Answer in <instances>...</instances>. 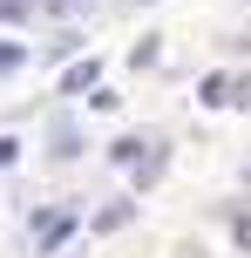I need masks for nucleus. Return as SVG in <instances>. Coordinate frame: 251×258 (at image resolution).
<instances>
[{
  "mask_svg": "<svg viewBox=\"0 0 251 258\" xmlns=\"http://www.w3.org/2000/svg\"><path fill=\"white\" fill-rule=\"evenodd\" d=\"M68 238H75V211H41V218H34V245H41V258L61 251Z\"/></svg>",
  "mask_w": 251,
  "mask_h": 258,
  "instance_id": "f257e3e1",
  "label": "nucleus"
},
{
  "mask_svg": "<svg viewBox=\"0 0 251 258\" xmlns=\"http://www.w3.org/2000/svg\"><path fill=\"white\" fill-rule=\"evenodd\" d=\"M95 75H102V61H75L61 75V95H81V89H95Z\"/></svg>",
  "mask_w": 251,
  "mask_h": 258,
  "instance_id": "f03ea898",
  "label": "nucleus"
},
{
  "mask_svg": "<svg viewBox=\"0 0 251 258\" xmlns=\"http://www.w3.org/2000/svg\"><path fill=\"white\" fill-rule=\"evenodd\" d=\"M197 95H204V109H224V102H231V75H204Z\"/></svg>",
  "mask_w": 251,
  "mask_h": 258,
  "instance_id": "7ed1b4c3",
  "label": "nucleus"
},
{
  "mask_svg": "<svg viewBox=\"0 0 251 258\" xmlns=\"http://www.w3.org/2000/svg\"><path fill=\"white\" fill-rule=\"evenodd\" d=\"M143 150H149L143 136H122V143H116V150H109V156H116V163H143Z\"/></svg>",
  "mask_w": 251,
  "mask_h": 258,
  "instance_id": "20e7f679",
  "label": "nucleus"
},
{
  "mask_svg": "<svg viewBox=\"0 0 251 258\" xmlns=\"http://www.w3.org/2000/svg\"><path fill=\"white\" fill-rule=\"evenodd\" d=\"M116 224H129V204H109V211H95V231H116Z\"/></svg>",
  "mask_w": 251,
  "mask_h": 258,
  "instance_id": "39448f33",
  "label": "nucleus"
},
{
  "mask_svg": "<svg viewBox=\"0 0 251 258\" xmlns=\"http://www.w3.org/2000/svg\"><path fill=\"white\" fill-rule=\"evenodd\" d=\"M21 61H27V48H21V41H0V75H14Z\"/></svg>",
  "mask_w": 251,
  "mask_h": 258,
  "instance_id": "423d86ee",
  "label": "nucleus"
},
{
  "mask_svg": "<svg viewBox=\"0 0 251 258\" xmlns=\"http://www.w3.org/2000/svg\"><path fill=\"white\" fill-rule=\"evenodd\" d=\"M156 41H163V34H143V41H136V68H149V61H156V54H163Z\"/></svg>",
  "mask_w": 251,
  "mask_h": 258,
  "instance_id": "0eeeda50",
  "label": "nucleus"
},
{
  "mask_svg": "<svg viewBox=\"0 0 251 258\" xmlns=\"http://www.w3.org/2000/svg\"><path fill=\"white\" fill-rule=\"evenodd\" d=\"M231 109H251V75H238V82H231Z\"/></svg>",
  "mask_w": 251,
  "mask_h": 258,
  "instance_id": "6e6552de",
  "label": "nucleus"
},
{
  "mask_svg": "<svg viewBox=\"0 0 251 258\" xmlns=\"http://www.w3.org/2000/svg\"><path fill=\"white\" fill-rule=\"evenodd\" d=\"M231 238H238V245L251 251V218H244V211H238V218H231Z\"/></svg>",
  "mask_w": 251,
  "mask_h": 258,
  "instance_id": "1a4fd4ad",
  "label": "nucleus"
},
{
  "mask_svg": "<svg viewBox=\"0 0 251 258\" xmlns=\"http://www.w3.org/2000/svg\"><path fill=\"white\" fill-rule=\"evenodd\" d=\"M27 14V0H0V21H21Z\"/></svg>",
  "mask_w": 251,
  "mask_h": 258,
  "instance_id": "9d476101",
  "label": "nucleus"
},
{
  "mask_svg": "<svg viewBox=\"0 0 251 258\" xmlns=\"http://www.w3.org/2000/svg\"><path fill=\"white\" fill-rule=\"evenodd\" d=\"M14 150H21V143H14V136H0V163H14Z\"/></svg>",
  "mask_w": 251,
  "mask_h": 258,
  "instance_id": "9b49d317",
  "label": "nucleus"
},
{
  "mask_svg": "<svg viewBox=\"0 0 251 258\" xmlns=\"http://www.w3.org/2000/svg\"><path fill=\"white\" fill-rule=\"evenodd\" d=\"M41 7H81V0H41Z\"/></svg>",
  "mask_w": 251,
  "mask_h": 258,
  "instance_id": "f8f14e48",
  "label": "nucleus"
}]
</instances>
